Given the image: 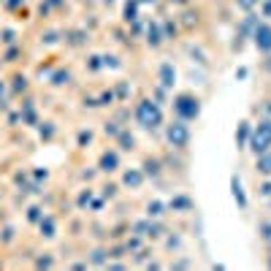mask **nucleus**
I'll return each instance as SVG.
<instances>
[{"label":"nucleus","instance_id":"1","mask_svg":"<svg viewBox=\"0 0 271 271\" xmlns=\"http://www.w3.org/2000/svg\"><path fill=\"white\" fill-rule=\"evenodd\" d=\"M139 122L144 125V127H155V125H160V109H157L155 103L144 100V103L139 106Z\"/></svg>","mask_w":271,"mask_h":271},{"label":"nucleus","instance_id":"2","mask_svg":"<svg viewBox=\"0 0 271 271\" xmlns=\"http://www.w3.org/2000/svg\"><path fill=\"white\" fill-rule=\"evenodd\" d=\"M271 144V122H263L258 127V133H255V139H252V149L255 152H266Z\"/></svg>","mask_w":271,"mask_h":271},{"label":"nucleus","instance_id":"3","mask_svg":"<svg viewBox=\"0 0 271 271\" xmlns=\"http://www.w3.org/2000/svg\"><path fill=\"white\" fill-rule=\"evenodd\" d=\"M177 109H179V114L182 117H195L198 114V100H193V98H190V95H182V98L177 100Z\"/></svg>","mask_w":271,"mask_h":271},{"label":"nucleus","instance_id":"4","mask_svg":"<svg viewBox=\"0 0 271 271\" xmlns=\"http://www.w3.org/2000/svg\"><path fill=\"white\" fill-rule=\"evenodd\" d=\"M168 139H171L177 147H185V144H187V130H185V125H174L171 130H168Z\"/></svg>","mask_w":271,"mask_h":271},{"label":"nucleus","instance_id":"5","mask_svg":"<svg viewBox=\"0 0 271 271\" xmlns=\"http://www.w3.org/2000/svg\"><path fill=\"white\" fill-rule=\"evenodd\" d=\"M258 46H263V49H271V30H258Z\"/></svg>","mask_w":271,"mask_h":271},{"label":"nucleus","instance_id":"6","mask_svg":"<svg viewBox=\"0 0 271 271\" xmlns=\"http://www.w3.org/2000/svg\"><path fill=\"white\" fill-rule=\"evenodd\" d=\"M233 195H236V201L239 204H247V198H244V193H242V182H239V179H233Z\"/></svg>","mask_w":271,"mask_h":271},{"label":"nucleus","instance_id":"7","mask_svg":"<svg viewBox=\"0 0 271 271\" xmlns=\"http://www.w3.org/2000/svg\"><path fill=\"white\" fill-rule=\"evenodd\" d=\"M258 171L271 174V157H263V160H258Z\"/></svg>","mask_w":271,"mask_h":271}]
</instances>
